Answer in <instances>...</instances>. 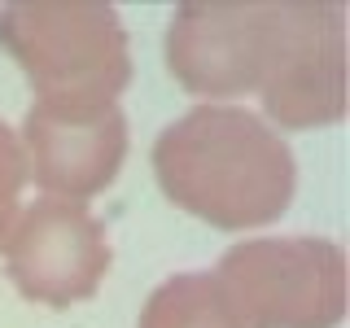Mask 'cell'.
Returning a JSON list of instances; mask_svg holds the SVG:
<instances>
[{
	"mask_svg": "<svg viewBox=\"0 0 350 328\" xmlns=\"http://www.w3.org/2000/svg\"><path fill=\"white\" fill-rule=\"evenodd\" d=\"M153 175L180 210L224 232L280 219L298 189L289 140L254 109L219 101L162 127L153 140Z\"/></svg>",
	"mask_w": 350,
	"mask_h": 328,
	"instance_id": "6da1fadb",
	"label": "cell"
},
{
	"mask_svg": "<svg viewBox=\"0 0 350 328\" xmlns=\"http://www.w3.org/2000/svg\"><path fill=\"white\" fill-rule=\"evenodd\" d=\"M0 44L49 109H105L131 79L123 18L105 0L0 5Z\"/></svg>",
	"mask_w": 350,
	"mask_h": 328,
	"instance_id": "7a4b0ae2",
	"label": "cell"
},
{
	"mask_svg": "<svg viewBox=\"0 0 350 328\" xmlns=\"http://www.w3.org/2000/svg\"><path fill=\"white\" fill-rule=\"evenodd\" d=\"M302 22V0H184L167 27V70L193 96L262 92Z\"/></svg>",
	"mask_w": 350,
	"mask_h": 328,
	"instance_id": "3957f363",
	"label": "cell"
},
{
	"mask_svg": "<svg viewBox=\"0 0 350 328\" xmlns=\"http://www.w3.org/2000/svg\"><path fill=\"white\" fill-rule=\"evenodd\" d=\"M245 328H337L346 315V249L328 236H254L215 267Z\"/></svg>",
	"mask_w": 350,
	"mask_h": 328,
	"instance_id": "277c9868",
	"label": "cell"
},
{
	"mask_svg": "<svg viewBox=\"0 0 350 328\" xmlns=\"http://www.w3.org/2000/svg\"><path fill=\"white\" fill-rule=\"evenodd\" d=\"M5 271L22 298L75 306L101 289L109 271V232L83 202L40 197L9 228Z\"/></svg>",
	"mask_w": 350,
	"mask_h": 328,
	"instance_id": "5b68a950",
	"label": "cell"
},
{
	"mask_svg": "<svg viewBox=\"0 0 350 328\" xmlns=\"http://www.w3.org/2000/svg\"><path fill=\"white\" fill-rule=\"evenodd\" d=\"M27 175L62 202H83L114 184L127 158V118L118 105L70 114V109L31 105L22 118Z\"/></svg>",
	"mask_w": 350,
	"mask_h": 328,
	"instance_id": "8992f818",
	"label": "cell"
},
{
	"mask_svg": "<svg viewBox=\"0 0 350 328\" xmlns=\"http://www.w3.org/2000/svg\"><path fill=\"white\" fill-rule=\"evenodd\" d=\"M276 127H333L346 114V9L337 0H302V22L280 70L262 87Z\"/></svg>",
	"mask_w": 350,
	"mask_h": 328,
	"instance_id": "52a82bcc",
	"label": "cell"
},
{
	"mask_svg": "<svg viewBox=\"0 0 350 328\" xmlns=\"http://www.w3.org/2000/svg\"><path fill=\"white\" fill-rule=\"evenodd\" d=\"M136 328H245L215 271H180L140 306Z\"/></svg>",
	"mask_w": 350,
	"mask_h": 328,
	"instance_id": "ba28073f",
	"label": "cell"
},
{
	"mask_svg": "<svg viewBox=\"0 0 350 328\" xmlns=\"http://www.w3.org/2000/svg\"><path fill=\"white\" fill-rule=\"evenodd\" d=\"M22 184H27V153H22L18 131L9 123H0V245H5L9 228L18 219Z\"/></svg>",
	"mask_w": 350,
	"mask_h": 328,
	"instance_id": "9c48e42d",
	"label": "cell"
}]
</instances>
